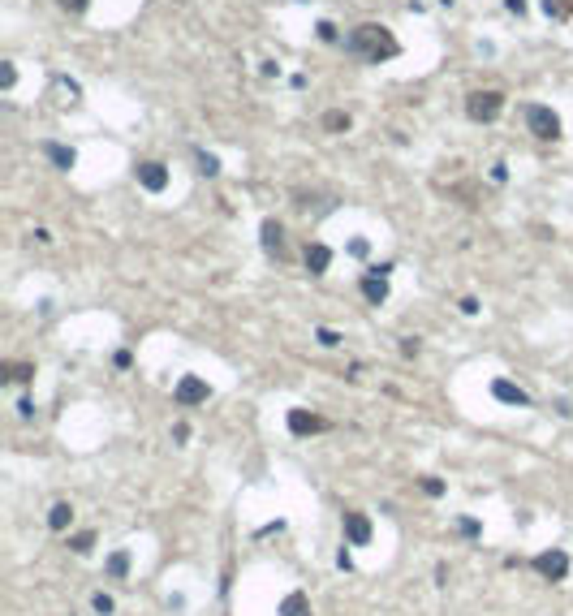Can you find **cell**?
I'll return each mask as SVG.
<instances>
[{
    "label": "cell",
    "mask_w": 573,
    "mask_h": 616,
    "mask_svg": "<svg viewBox=\"0 0 573 616\" xmlns=\"http://www.w3.org/2000/svg\"><path fill=\"white\" fill-rule=\"evenodd\" d=\"M345 52L363 56V60H371V65H380V60H392V56H397L401 43H397V35H392L388 26H380V22H363V26L349 30Z\"/></svg>",
    "instance_id": "1"
},
{
    "label": "cell",
    "mask_w": 573,
    "mask_h": 616,
    "mask_svg": "<svg viewBox=\"0 0 573 616\" xmlns=\"http://www.w3.org/2000/svg\"><path fill=\"white\" fill-rule=\"evenodd\" d=\"M521 117H526V129H530L534 138H543V142L561 138V117H556L548 104H526V108H521Z\"/></svg>",
    "instance_id": "2"
},
{
    "label": "cell",
    "mask_w": 573,
    "mask_h": 616,
    "mask_svg": "<svg viewBox=\"0 0 573 616\" xmlns=\"http://www.w3.org/2000/svg\"><path fill=\"white\" fill-rule=\"evenodd\" d=\"M500 112H504V95L500 91H470L466 95V117L470 121H496L500 117Z\"/></svg>",
    "instance_id": "3"
},
{
    "label": "cell",
    "mask_w": 573,
    "mask_h": 616,
    "mask_svg": "<svg viewBox=\"0 0 573 616\" xmlns=\"http://www.w3.org/2000/svg\"><path fill=\"white\" fill-rule=\"evenodd\" d=\"M534 569L543 573L548 582H565V578H569V556L561 552V547H552V552H539V556H534Z\"/></svg>",
    "instance_id": "4"
},
{
    "label": "cell",
    "mask_w": 573,
    "mask_h": 616,
    "mask_svg": "<svg viewBox=\"0 0 573 616\" xmlns=\"http://www.w3.org/2000/svg\"><path fill=\"white\" fill-rule=\"evenodd\" d=\"M173 397H177V405H203V401L211 397V388H207V380H199V375H182Z\"/></svg>",
    "instance_id": "5"
},
{
    "label": "cell",
    "mask_w": 573,
    "mask_h": 616,
    "mask_svg": "<svg viewBox=\"0 0 573 616\" xmlns=\"http://www.w3.org/2000/svg\"><path fill=\"white\" fill-rule=\"evenodd\" d=\"M134 177H138V186L151 190V194H160L164 186H169V168H164L160 160H142V164L134 168Z\"/></svg>",
    "instance_id": "6"
},
{
    "label": "cell",
    "mask_w": 573,
    "mask_h": 616,
    "mask_svg": "<svg viewBox=\"0 0 573 616\" xmlns=\"http://www.w3.org/2000/svg\"><path fill=\"white\" fill-rule=\"evenodd\" d=\"M345 539H349L354 547L371 543V517H367V513H358V509L345 513Z\"/></svg>",
    "instance_id": "7"
},
{
    "label": "cell",
    "mask_w": 573,
    "mask_h": 616,
    "mask_svg": "<svg viewBox=\"0 0 573 616\" xmlns=\"http://www.w3.org/2000/svg\"><path fill=\"white\" fill-rule=\"evenodd\" d=\"M327 423L319 414H310V410H289V431L293 435H315V431H323Z\"/></svg>",
    "instance_id": "8"
},
{
    "label": "cell",
    "mask_w": 573,
    "mask_h": 616,
    "mask_svg": "<svg viewBox=\"0 0 573 616\" xmlns=\"http://www.w3.org/2000/svg\"><path fill=\"white\" fill-rule=\"evenodd\" d=\"M327 267H332V250H327L323 241H310V246H306V272H310V276H323Z\"/></svg>",
    "instance_id": "9"
},
{
    "label": "cell",
    "mask_w": 573,
    "mask_h": 616,
    "mask_svg": "<svg viewBox=\"0 0 573 616\" xmlns=\"http://www.w3.org/2000/svg\"><path fill=\"white\" fill-rule=\"evenodd\" d=\"M491 397L504 401V405H530V397L521 393V388H517L513 380H496V384H491Z\"/></svg>",
    "instance_id": "10"
},
{
    "label": "cell",
    "mask_w": 573,
    "mask_h": 616,
    "mask_svg": "<svg viewBox=\"0 0 573 616\" xmlns=\"http://www.w3.org/2000/svg\"><path fill=\"white\" fill-rule=\"evenodd\" d=\"M43 155L52 160L56 168H74L78 164V155H74V147H61V142H43Z\"/></svg>",
    "instance_id": "11"
},
{
    "label": "cell",
    "mask_w": 573,
    "mask_h": 616,
    "mask_svg": "<svg viewBox=\"0 0 573 616\" xmlns=\"http://www.w3.org/2000/svg\"><path fill=\"white\" fill-rule=\"evenodd\" d=\"M363 298H367L371 306L388 302V280H384V276H363Z\"/></svg>",
    "instance_id": "12"
},
{
    "label": "cell",
    "mask_w": 573,
    "mask_h": 616,
    "mask_svg": "<svg viewBox=\"0 0 573 616\" xmlns=\"http://www.w3.org/2000/svg\"><path fill=\"white\" fill-rule=\"evenodd\" d=\"M69 522H74V505H52L47 509V530H69Z\"/></svg>",
    "instance_id": "13"
},
{
    "label": "cell",
    "mask_w": 573,
    "mask_h": 616,
    "mask_svg": "<svg viewBox=\"0 0 573 616\" xmlns=\"http://www.w3.org/2000/svg\"><path fill=\"white\" fill-rule=\"evenodd\" d=\"M281 616H310V604H306V595H302V591L285 595V599H281Z\"/></svg>",
    "instance_id": "14"
},
{
    "label": "cell",
    "mask_w": 573,
    "mask_h": 616,
    "mask_svg": "<svg viewBox=\"0 0 573 616\" xmlns=\"http://www.w3.org/2000/svg\"><path fill=\"white\" fill-rule=\"evenodd\" d=\"M543 13L552 22H569L573 18V0H543Z\"/></svg>",
    "instance_id": "15"
},
{
    "label": "cell",
    "mask_w": 573,
    "mask_h": 616,
    "mask_svg": "<svg viewBox=\"0 0 573 616\" xmlns=\"http://www.w3.org/2000/svg\"><path fill=\"white\" fill-rule=\"evenodd\" d=\"M108 578H117V582H125V578H129V552H125V547L108 556Z\"/></svg>",
    "instance_id": "16"
},
{
    "label": "cell",
    "mask_w": 573,
    "mask_h": 616,
    "mask_svg": "<svg viewBox=\"0 0 573 616\" xmlns=\"http://www.w3.org/2000/svg\"><path fill=\"white\" fill-rule=\"evenodd\" d=\"M281 224L276 220H263V229H259V237H263V250H281Z\"/></svg>",
    "instance_id": "17"
},
{
    "label": "cell",
    "mask_w": 573,
    "mask_h": 616,
    "mask_svg": "<svg viewBox=\"0 0 573 616\" xmlns=\"http://www.w3.org/2000/svg\"><path fill=\"white\" fill-rule=\"evenodd\" d=\"M5 380H18V384H30V380H35V366H30V362H13V366H5Z\"/></svg>",
    "instance_id": "18"
},
{
    "label": "cell",
    "mask_w": 573,
    "mask_h": 616,
    "mask_svg": "<svg viewBox=\"0 0 573 616\" xmlns=\"http://www.w3.org/2000/svg\"><path fill=\"white\" fill-rule=\"evenodd\" d=\"M69 547H74V552H91V547H95V534H91V530L74 534V539H69Z\"/></svg>",
    "instance_id": "19"
},
{
    "label": "cell",
    "mask_w": 573,
    "mask_h": 616,
    "mask_svg": "<svg viewBox=\"0 0 573 616\" xmlns=\"http://www.w3.org/2000/svg\"><path fill=\"white\" fill-rule=\"evenodd\" d=\"M199 173L216 177V173H220V160H216V155H207V151H199Z\"/></svg>",
    "instance_id": "20"
},
{
    "label": "cell",
    "mask_w": 573,
    "mask_h": 616,
    "mask_svg": "<svg viewBox=\"0 0 573 616\" xmlns=\"http://www.w3.org/2000/svg\"><path fill=\"white\" fill-rule=\"evenodd\" d=\"M91 608L100 612V616H112V608H117V604H112V595H104V591H100V595L91 599Z\"/></svg>",
    "instance_id": "21"
},
{
    "label": "cell",
    "mask_w": 573,
    "mask_h": 616,
    "mask_svg": "<svg viewBox=\"0 0 573 616\" xmlns=\"http://www.w3.org/2000/svg\"><path fill=\"white\" fill-rule=\"evenodd\" d=\"M323 125H327V129H349V112H327Z\"/></svg>",
    "instance_id": "22"
},
{
    "label": "cell",
    "mask_w": 573,
    "mask_h": 616,
    "mask_svg": "<svg viewBox=\"0 0 573 616\" xmlns=\"http://www.w3.org/2000/svg\"><path fill=\"white\" fill-rule=\"evenodd\" d=\"M315 340H319V345H323V349H332V345H340V336H336L332 328H315Z\"/></svg>",
    "instance_id": "23"
},
{
    "label": "cell",
    "mask_w": 573,
    "mask_h": 616,
    "mask_svg": "<svg viewBox=\"0 0 573 616\" xmlns=\"http://www.w3.org/2000/svg\"><path fill=\"white\" fill-rule=\"evenodd\" d=\"M422 496H431V500H435V496H444V483L427 474V478H422Z\"/></svg>",
    "instance_id": "24"
},
{
    "label": "cell",
    "mask_w": 573,
    "mask_h": 616,
    "mask_svg": "<svg viewBox=\"0 0 573 616\" xmlns=\"http://www.w3.org/2000/svg\"><path fill=\"white\" fill-rule=\"evenodd\" d=\"M315 35H319L323 43H336V26H332V22H319V26H315Z\"/></svg>",
    "instance_id": "25"
},
{
    "label": "cell",
    "mask_w": 573,
    "mask_h": 616,
    "mask_svg": "<svg viewBox=\"0 0 573 616\" xmlns=\"http://www.w3.org/2000/svg\"><path fill=\"white\" fill-rule=\"evenodd\" d=\"M13 82H18V69H13V65L5 60V69H0V87H5V91H9Z\"/></svg>",
    "instance_id": "26"
},
{
    "label": "cell",
    "mask_w": 573,
    "mask_h": 616,
    "mask_svg": "<svg viewBox=\"0 0 573 616\" xmlns=\"http://www.w3.org/2000/svg\"><path fill=\"white\" fill-rule=\"evenodd\" d=\"M457 530H462L466 539H474V534H479V522H474V517H462V522H457Z\"/></svg>",
    "instance_id": "27"
},
{
    "label": "cell",
    "mask_w": 573,
    "mask_h": 616,
    "mask_svg": "<svg viewBox=\"0 0 573 616\" xmlns=\"http://www.w3.org/2000/svg\"><path fill=\"white\" fill-rule=\"evenodd\" d=\"M401 353H405V358H414V353H418V340L405 336V340H401Z\"/></svg>",
    "instance_id": "28"
},
{
    "label": "cell",
    "mask_w": 573,
    "mask_h": 616,
    "mask_svg": "<svg viewBox=\"0 0 573 616\" xmlns=\"http://www.w3.org/2000/svg\"><path fill=\"white\" fill-rule=\"evenodd\" d=\"M462 315H479V298H462Z\"/></svg>",
    "instance_id": "29"
},
{
    "label": "cell",
    "mask_w": 573,
    "mask_h": 616,
    "mask_svg": "<svg viewBox=\"0 0 573 616\" xmlns=\"http://www.w3.org/2000/svg\"><path fill=\"white\" fill-rule=\"evenodd\" d=\"M504 9H509V13H517V18H521V13H526V0H504Z\"/></svg>",
    "instance_id": "30"
},
{
    "label": "cell",
    "mask_w": 573,
    "mask_h": 616,
    "mask_svg": "<svg viewBox=\"0 0 573 616\" xmlns=\"http://www.w3.org/2000/svg\"><path fill=\"white\" fill-rule=\"evenodd\" d=\"M61 5H65V9H69V13H82V9H87V5H91V0H61Z\"/></svg>",
    "instance_id": "31"
},
{
    "label": "cell",
    "mask_w": 573,
    "mask_h": 616,
    "mask_svg": "<svg viewBox=\"0 0 573 616\" xmlns=\"http://www.w3.org/2000/svg\"><path fill=\"white\" fill-rule=\"evenodd\" d=\"M336 564H340V569H345V573L354 569V560H349V552H345V547H340V552H336Z\"/></svg>",
    "instance_id": "32"
}]
</instances>
